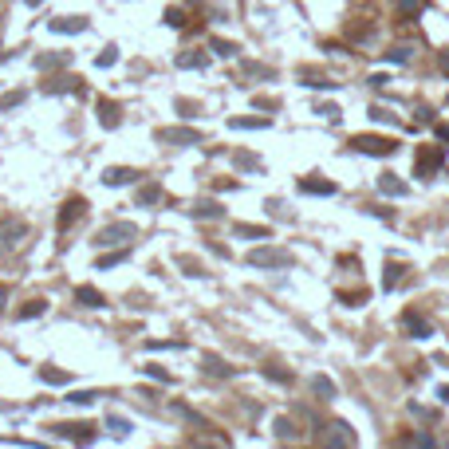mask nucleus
Here are the masks:
<instances>
[{
	"label": "nucleus",
	"instance_id": "f257e3e1",
	"mask_svg": "<svg viewBox=\"0 0 449 449\" xmlns=\"http://www.w3.org/2000/svg\"><path fill=\"white\" fill-rule=\"evenodd\" d=\"M134 237H138V225H130V221H115V225H103V229L95 232V244L99 248H122V244H130Z\"/></svg>",
	"mask_w": 449,
	"mask_h": 449
},
{
	"label": "nucleus",
	"instance_id": "f03ea898",
	"mask_svg": "<svg viewBox=\"0 0 449 449\" xmlns=\"http://www.w3.org/2000/svg\"><path fill=\"white\" fill-rule=\"evenodd\" d=\"M28 237V225L20 217H8L0 221V253H12V248H20Z\"/></svg>",
	"mask_w": 449,
	"mask_h": 449
},
{
	"label": "nucleus",
	"instance_id": "7ed1b4c3",
	"mask_svg": "<svg viewBox=\"0 0 449 449\" xmlns=\"http://www.w3.org/2000/svg\"><path fill=\"white\" fill-rule=\"evenodd\" d=\"M248 264H256V268H288L291 253H284V248H253V253H248Z\"/></svg>",
	"mask_w": 449,
	"mask_h": 449
},
{
	"label": "nucleus",
	"instance_id": "20e7f679",
	"mask_svg": "<svg viewBox=\"0 0 449 449\" xmlns=\"http://www.w3.org/2000/svg\"><path fill=\"white\" fill-rule=\"evenodd\" d=\"M83 217H87V201H83V197H71V201H63V209H60V229L67 232L71 225H79Z\"/></svg>",
	"mask_w": 449,
	"mask_h": 449
},
{
	"label": "nucleus",
	"instance_id": "39448f33",
	"mask_svg": "<svg viewBox=\"0 0 449 449\" xmlns=\"http://www.w3.org/2000/svg\"><path fill=\"white\" fill-rule=\"evenodd\" d=\"M56 434H60L63 437V441H83V446H87V441H95V430H91V425H87V422H63V425H56Z\"/></svg>",
	"mask_w": 449,
	"mask_h": 449
},
{
	"label": "nucleus",
	"instance_id": "423d86ee",
	"mask_svg": "<svg viewBox=\"0 0 449 449\" xmlns=\"http://www.w3.org/2000/svg\"><path fill=\"white\" fill-rule=\"evenodd\" d=\"M355 146H359L363 154H378V158H382V154H394V142H390V138H371V134L355 138Z\"/></svg>",
	"mask_w": 449,
	"mask_h": 449
},
{
	"label": "nucleus",
	"instance_id": "0eeeda50",
	"mask_svg": "<svg viewBox=\"0 0 449 449\" xmlns=\"http://www.w3.org/2000/svg\"><path fill=\"white\" fill-rule=\"evenodd\" d=\"M441 158H446V150H441V146H425L422 154H418V173H430V170H437V166H441Z\"/></svg>",
	"mask_w": 449,
	"mask_h": 449
},
{
	"label": "nucleus",
	"instance_id": "6e6552de",
	"mask_svg": "<svg viewBox=\"0 0 449 449\" xmlns=\"http://www.w3.org/2000/svg\"><path fill=\"white\" fill-rule=\"evenodd\" d=\"M75 304H83V307H107V296L99 288H91V284H79L75 288Z\"/></svg>",
	"mask_w": 449,
	"mask_h": 449
},
{
	"label": "nucleus",
	"instance_id": "1a4fd4ad",
	"mask_svg": "<svg viewBox=\"0 0 449 449\" xmlns=\"http://www.w3.org/2000/svg\"><path fill=\"white\" fill-rule=\"evenodd\" d=\"M158 142H170V146H194V142H201V134L197 130H158Z\"/></svg>",
	"mask_w": 449,
	"mask_h": 449
},
{
	"label": "nucleus",
	"instance_id": "9d476101",
	"mask_svg": "<svg viewBox=\"0 0 449 449\" xmlns=\"http://www.w3.org/2000/svg\"><path fill=\"white\" fill-rule=\"evenodd\" d=\"M44 91H48V95H67V91L79 95V91H83V79H79V75H75V79H71V75H63V79H51Z\"/></svg>",
	"mask_w": 449,
	"mask_h": 449
},
{
	"label": "nucleus",
	"instance_id": "9b49d317",
	"mask_svg": "<svg viewBox=\"0 0 449 449\" xmlns=\"http://www.w3.org/2000/svg\"><path fill=\"white\" fill-rule=\"evenodd\" d=\"M138 173L130 170V166H110V170H103V185H126L134 182Z\"/></svg>",
	"mask_w": 449,
	"mask_h": 449
},
{
	"label": "nucleus",
	"instance_id": "f8f14e48",
	"mask_svg": "<svg viewBox=\"0 0 449 449\" xmlns=\"http://www.w3.org/2000/svg\"><path fill=\"white\" fill-rule=\"evenodd\" d=\"M67 63H71L67 51H51V56H40L36 67H40V71H60V67H67Z\"/></svg>",
	"mask_w": 449,
	"mask_h": 449
},
{
	"label": "nucleus",
	"instance_id": "ddd939ff",
	"mask_svg": "<svg viewBox=\"0 0 449 449\" xmlns=\"http://www.w3.org/2000/svg\"><path fill=\"white\" fill-rule=\"evenodd\" d=\"M201 366H205V375H213V378H229L232 375V366L225 363V359H217V355H205Z\"/></svg>",
	"mask_w": 449,
	"mask_h": 449
},
{
	"label": "nucleus",
	"instance_id": "4468645a",
	"mask_svg": "<svg viewBox=\"0 0 449 449\" xmlns=\"http://www.w3.org/2000/svg\"><path fill=\"white\" fill-rule=\"evenodd\" d=\"M99 119H103V126H119V103H110V99H99Z\"/></svg>",
	"mask_w": 449,
	"mask_h": 449
},
{
	"label": "nucleus",
	"instance_id": "2eb2a0df",
	"mask_svg": "<svg viewBox=\"0 0 449 449\" xmlns=\"http://www.w3.org/2000/svg\"><path fill=\"white\" fill-rule=\"evenodd\" d=\"M87 20L83 16H60V20H51V32H83Z\"/></svg>",
	"mask_w": 449,
	"mask_h": 449
},
{
	"label": "nucleus",
	"instance_id": "dca6fc26",
	"mask_svg": "<svg viewBox=\"0 0 449 449\" xmlns=\"http://www.w3.org/2000/svg\"><path fill=\"white\" fill-rule=\"evenodd\" d=\"M402 328H410L414 335H418V339H422V335H430V323H425V319L418 316V312H406V316H402Z\"/></svg>",
	"mask_w": 449,
	"mask_h": 449
},
{
	"label": "nucleus",
	"instance_id": "f3484780",
	"mask_svg": "<svg viewBox=\"0 0 449 449\" xmlns=\"http://www.w3.org/2000/svg\"><path fill=\"white\" fill-rule=\"evenodd\" d=\"M158 201H162V185L158 182H150V185L138 189V205H158Z\"/></svg>",
	"mask_w": 449,
	"mask_h": 449
},
{
	"label": "nucleus",
	"instance_id": "a211bd4d",
	"mask_svg": "<svg viewBox=\"0 0 449 449\" xmlns=\"http://www.w3.org/2000/svg\"><path fill=\"white\" fill-rule=\"evenodd\" d=\"M312 390H316L319 398L328 402V398H335V382H331V378H323V375H316L312 378Z\"/></svg>",
	"mask_w": 449,
	"mask_h": 449
},
{
	"label": "nucleus",
	"instance_id": "6ab92c4d",
	"mask_svg": "<svg viewBox=\"0 0 449 449\" xmlns=\"http://www.w3.org/2000/svg\"><path fill=\"white\" fill-rule=\"evenodd\" d=\"M107 430H110V437H130V422L119 418V414H110L107 418Z\"/></svg>",
	"mask_w": 449,
	"mask_h": 449
},
{
	"label": "nucleus",
	"instance_id": "aec40b11",
	"mask_svg": "<svg viewBox=\"0 0 449 449\" xmlns=\"http://www.w3.org/2000/svg\"><path fill=\"white\" fill-rule=\"evenodd\" d=\"M300 189H304V194H335V185L331 182H316V178H304Z\"/></svg>",
	"mask_w": 449,
	"mask_h": 449
},
{
	"label": "nucleus",
	"instance_id": "412c9836",
	"mask_svg": "<svg viewBox=\"0 0 449 449\" xmlns=\"http://www.w3.org/2000/svg\"><path fill=\"white\" fill-rule=\"evenodd\" d=\"M40 378H44V382H51V387H63V382H71V375H67V371H51V366H44V371H40Z\"/></svg>",
	"mask_w": 449,
	"mask_h": 449
},
{
	"label": "nucleus",
	"instance_id": "4be33fe9",
	"mask_svg": "<svg viewBox=\"0 0 449 449\" xmlns=\"http://www.w3.org/2000/svg\"><path fill=\"white\" fill-rule=\"evenodd\" d=\"M225 209L217 205V201H197V209H194V217H221Z\"/></svg>",
	"mask_w": 449,
	"mask_h": 449
},
{
	"label": "nucleus",
	"instance_id": "5701e85b",
	"mask_svg": "<svg viewBox=\"0 0 449 449\" xmlns=\"http://www.w3.org/2000/svg\"><path fill=\"white\" fill-rule=\"evenodd\" d=\"M40 312H48V300H28V304L20 307V319H32V316H40Z\"/></svg>",
	"mask_w": 449,
	"mask_h": 449
},
{
	"label": "nucleus",
	"instance_id": "b1692460",
	"mask_svg": "<svg viewBox=\"0 0 449 449\" xmlns=\"http://www.w3.org/2000/svg\"><path fill=\"white\" fill-rule=\"evenodd\" d=\"M178 67H205V56H201V51H189V56H178Z\"/></svg>",
	"mask_w": 449,
	"mask_h": 449
},
{
	"label": "nucleus",
	"instance_id": "393cba45",
	"mask_svg": "<svg viewBox=\"0 0 449 449\" xmlns=\"http://www.w3.org/2000/svg\"><path fill=\"white\" fill-rule=\"evenodd\" d=\"M244 75H253V79H272V67H260V63H244Z\"/></svg>",
	"mask_w": 449,
	"mask_h": 449
},
{
	"label": "nucleus",
	"instance_id": "a878e982",
	"mask_svg": "<svg viewBox=\"0 0 449 449\" xmlns=\"http://www.w3.org/2000/svg\"><path fill=\"white\" fill-rule=\"evenodd\" d=\"M382 194H402V182H394V173H382Z\"/></svg>",
	"mask_w": 449,
	"mask_h": 449
},
{
	"label": "nucleus",
	"instance_id": "bb28decb",
	"mask_svg": "<svg viewBox=\"0 0 449 449\" xmlns=\"http://www.w3.org/2000/svg\"><path fill=\"white\" fill-rule=\"evenodd\" d=\"M237 237H268V229H256V225H237Z\"/></svg>",
	"mask_w": 449,
	"mask_h": 449
},
{
	"label": "nucleus",
	"instance_id": "cd10ccee",
	"mask_svg": "<svg viewBox=\"0 0 449 449\" xmlns=\"http://www.w3.org/2000/svg\"><path fill=\"white\" fill-rule=\"evenodd\" d=\"M115 60H119V51H115V48H107V51H99V67H110V63H115Z\"/></svg>",
	"mask_w": 449,
	"mask_h": 449
},
{
	"label": "nucleus",
	"instance_id": "c85d7f7f",
	"mask_svg": "<svg viewBox=\"0 0 449 449\" xmlns=\"http://www.w3.org/2000/svg\"><path fill=\"white\" fill-rule=\"evenodd\" d=\"M122 260H126V253H110V256L99 260V268H115V264H122Z\"/></svg>",
	"mask_w": 449,
	"mask_h": 449
},
{
	"label": "nucleus",
	"instance_id": "c756f323",
	"mask_svg": "<svg viewBox=\"0 0 449 449\" xmlns=\"http://www.w3.org/2000/svg\"><path fill=\"white\" fill-rule=\"evenodd\" d=\"M99 394H91V390H79V394H71V398L67 402H79V406H91V402H95Z\"/></svg>",
	"mask_w": 449,
	"mask_h": 449
},
{
	"label": "nucleus",
	"instance_id": "7c9ffc66",
	"mask_svg": "<svg viewBox=\"0 0 449 449\" xmlns=\"http://www.w3.org/2000/svg\"><path fill=\"white\" fill-rule=\"evenodd\" d=\"M213 51H217V56H237V48L225 44V40H213Z\"/></svg>",
	"mask_w": 449,
	"mask_h": 449
},
{
	"label": "nucleus",
	"instance_id": "2f4dec72",
	"mask_svg": "<svg viewBox=\"0 0 449 449\" xmlns=\"http://www.w3.org/2000/svg\"><path fill=\"white\" fill-rule=\"evenodd\" d=\"M237 166H244V170H256V166H260V162H256L253 154H237Z\"/></svg>",
	"mask_w": 449,
	"mask_h": 449
},
{
	"label": "nucleus",
	"instance_id": "473e14b6",
	"mask_svg": "<svg viewBox=\"0 0 449 449\" xmlns=\"http://www.w3.org/2000/svg\"><path fill=\"white\" fill-rule=\"evenodd\" d=\"M16 103H24V95H20V91H16V95H4V99H0V107H4V110L16 107Z\"/></svg>",
	"mask_w": 449,
	"mask_h": 449
},
{
	"label": "nucleus",
	"instance_id": "72a5a7b5",
	"mask_svg": "<svg viewBox=\"0 0 449 449\" xmlns=\"http://www.w3.org/2000/svg\"><path fill=\"white\" fill-rule=\"evenodd\" d=\"M264 375H268V378H276V382H288V378H291L288 371H276V366H268Z\"/></svg>",
	"mask_w": 449,
	"mask_h": 449
},
{
	"label": "nucleus",
	"instance_id": "f704fd0d",
	"mask_svg": "<svg viewBox=\"0 0 449 449\" xmlns=\"http://www.w3.org/2000/svg\"><path fill=\"white\" fill-rule=\"evenodd\" d=\"M166 20H170V24H173V28H182V24H185V16H182V12H178V8H170V12H166Z\"/></svg>",
	"mask_w": 449,
	"mask_h": 449
},
{
	"label": "nucleus",
	"instance_id": "c9c22d12",
	"mask_svg": "<svg viewBox=\"0 0 449 449\" xmlns=\"http://www.w3.org/2000/svg\"><path fill=\"white\" fill-rule=\"evenodd\" d=\"M276 434L280 437H291V422H288V418H280V422H276Z\"/></svg>",
	"mask_w": 449,
	"mask_h": 449
},
{
	"label": "nucleus",
	"instance_id": "e433bc0d",
	"mask_svg": "<svg viewBox=\"0 0 449 449\" xmlns=\"http://www.w3.org/2000/svg\"><path fill=\"white\" fill-rule=\"evenodd\" d=\"M146 375L158 378V382H170V375H166V371H158V366H146Z\"/></svg>",
	"mask_w": 449,
	"mask_h": 449
},
{
	"label": "nucleus",
	"instance_id": "4c0bfd02",
	"mask_svg": "<svg viewBox=\"0 0 449 449\" xmlns=\"http://www.w3.org/2000/svg\"><path fill=\"white\" fill-rule=\"evenodd\" d=\"M402 8H406V12H418V8H422V0H398Z\"/></svg>",
	"mask_w": 449,
	"mask_h": 449
},
{
	"label": "nucleus",
	"instance_id": "58836bf2",
	"mask_svg": "<svg viewBox=\"0 0 449 449\" xmlns=\"http://www.w3.org/2000/svg\"><path fill=\"white\" fill-rule=\"evenodd\" d=\"M4 304H8V288L0 284V312H4Z\"/></svg>",
	"mask_w": 449,
	"mask_h": 449
},
{
	"label": "nucleus",
	"instance_id": "ea45409f",
	"mask_svg": "<svg viewBox=\"0 0 449 449\" xmlns=\"http://www.w3.org/2000/svg\"><path fill=\"white\" fill-rule=\"evenodd\" d=\"M441 71H446V75H449V56H441Z\"/></svg>",
	"mask_w": 449,
	"mask_h": 449
},
{
	"label": "nucleus",
	"instance_id": "a19ab883",
	"mask_svg": "<svg viewBox=\"0 0 449 449\" xmlns=\"http://www.w3.org/2000/svg\"><path fill=\"white\" fill-rule=\"evenodd\" d=\"M0 32H4V20H0Z\"/></svg>",
	"mask_w": 449,
	"mask_h": 449
}]
</instances>
